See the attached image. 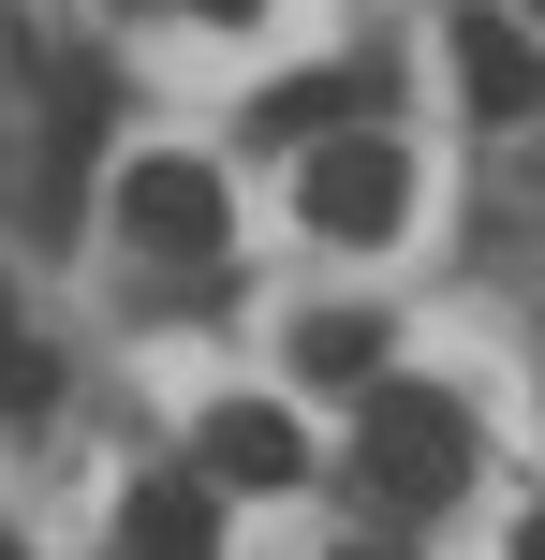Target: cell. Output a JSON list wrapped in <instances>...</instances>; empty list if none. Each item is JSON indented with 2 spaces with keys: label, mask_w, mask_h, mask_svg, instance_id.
Returning a JSON list of instances; mask_svg holds the SVG:
<instances>
[{
  "label": "cell",
  "mask_w": 545,
  "mask_h": 560,
  "mask_svg": "<svg viewBox=\"0 0 545 560\" xmlns=\"http://www.w3.org/2000/svg\"><path fill=\"white\" fill-rule=\"evenodd\" d=\"M295 207H310V236H340V252H383V236H399V207H413V163H399L383 133H340V118H324Z\"/></svg>",
  "instance_id": "cell-1"
},
{
  "label": "cell",
  "mask_w": 545,
  "mask_h": 560,
  "mask_svg": "<svg viewBox=\"0 0 545 560\" xmlns=\"http://www.w3.org/2000/svg\"><path fill=\"white\" fill-rule=\"evenodd\" d=\"M369 472L399 487V502H458L472 472V413L442 384H369Z\"/></svg>",
  "instance_id": "cell-2"
},
{
  "label": "cell",
  "mask_w": 545,
  "mask_h": 560,
  "mask_svg": "<svg viewBox=\"0 0 545 560\" xmlns=\"http://www.w3.org/2000/svg\"><path fill=\"white\" fill-rule=\"evenodd\" d=\"M118 236L163 252V266L222 252V177H206V163H118Z\"/></svg>",
  "instance_id": "cell-3"
},
{
  "label": "cell",
  "mask_w": 545,
  "mask_h": 560,
  "mask_svg": "<svg viewBox=\"0 0 545 560\" xmlns=\"http://www.w3.org/2000/svg\"><path fill=\"white\" fill-rule=\"evenodd\" d=\"M192 457H206V487H295V472H310L295 413H265V398H222V413L192 428Z\"/></svg>",
  "instance_id": "cell-4"
},
{
  "label": "cell",
  "mask_w": 545,
  "mask_h": 560,
  "mask_svg": "<svg viewBox=\"0 0 545 560\" xmlns=\"http://www.w3.org/2000/svg\"><path fill=\"white\" fill-rule=\"evenodd\" d=\"M222 546V487L206 472H147L133 487V560H206Z\"/></svg>",
  "instance_id": "cell-5"
},
{
  "label": "cell",
  "mask_w": 545,
  "mask_h": 560,
  "mask_svg": "<svg viewBox=\"0 0 545 560\" xmlns=\"http://www.w3.org/2000/svg\"><path fill=\"white\" fill-rule=\"evenodd\" d=\"M458 89H472V118H531V30L517 15H458Z\"/></svg>",
  "instance_id": "cell-6"
},
{
  "label": "cell",
  "mask_w": 545,
  "mask_h": 560,
  "mask_svg": "<svg viewBox=\"0 0 545 560\" xmlns=\"http://www.w3.org/2000/svg\"><path fill=\"white\" fill-rule=\"evenodd\" d=\"M340 104H354L340 74H295V89H265V104H251V133H281V148H310V133H324V118H340Z\"/></svg>",
  "instance_id": "cell-7"
},
{
  "label": "cell",
  "mask_w": 545,
  "mask_h": 560,
  "mask_svg": "<svg viewBox=\"0 0 545 560\" xmlns=\"http://www.w3.org/2000/svg\"><path fill=\"white\" fill-rule=\"evenodd\" d=\"M295 354H310V384H369V325H340V310L295 325Z\"/></svg>",
  "instance_id": "cell-8"
},
{
  "label": "cell",
  "mask_w": 545,
  "mask_h": 560,
  "mask_svg": "<svg viewBox=\"0 0 545 560\" xmlns=\"http://www.w3.org/2000/svg\"><path fill=\"white\" fill-rule=\"evenodd\" d=\"M45 398V354H29V325H15V295H0V413H29Z\"/></svg>",
  "instance_id": "cell-9"
},
{
  "label": "cell",
  "mask_w": 545,
  "mask_h": 560,
  "mask_svg": "<svg viewBox=\"0 0 545 560\" xmlns=\"http://www.w3.org/2000/svg\"><path fill=\"white\" fill-rule=\"evenodd\" d=\"M192 15H206V30H251V15H265V0H192Z\"/></svg>",
  "instance_id": "cell-10"
},
{
  "label": "cell",
  "mask_w": 545,
  "mask_h": 560,
  "mask_svg": "<svg viewBox=\"0 0 545 560\" xmlns=\"http://www.w3.org/2000/svg\"><path fill=\"white\" fill-rule=\"evenodd\" d=\"M354 560H399V546H354Z\"/></svg>",
  "instance_id": "cell-11"
}]
</instances>
